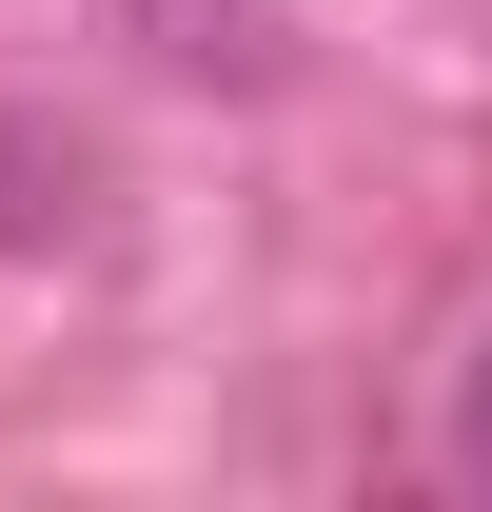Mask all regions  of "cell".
Listing matches in <instances>:
<instances>
[{
    "instance_id": "1",
    "label": "cell",
    "mask_w": 492,
    "mask_h": 512,
    "mask_svg": "<svg viewBox=\"0 0 492 512\" xmlns=\"http://www.w3.org/2000/svg\"><path fill=\"white\" fill-rule=\"evenodd\" d=\"M158 79H256V0H99Z\"/></svg>"
},
{
    "instance_id": "2",
    "label": "cell",
    "mask_w": 492,
    "mask_h": 512,
    "mask_svg": "<svg viewBox=\"0 0 492 512\" xmlns=\"http://www.w3.org/2000/svg\"><path fill=\"white\" fill-rule=\"evenodd\" d=\"M433 453H453V473L492 493V316L453 335V375H433Z\"/></svg>"
}]
</instances>
